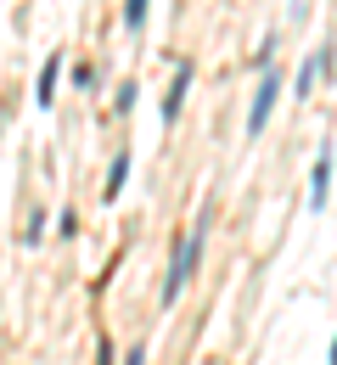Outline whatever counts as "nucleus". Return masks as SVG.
Here are the masks:
<instances>
[{
  "label": "nucleus",
  "instance_id": "f257e3e1",
  "mask_svg": "<svg viewBox=\"0 0 337 365\" xmlns=\"http://www.w3.org/2000/svg\"><path fill=\"white\" fill-rule=\"evenodd\" d=\"M202 247H208V214H202V220L186 230V242H175V259H169V275H163V304H175V298H180V287L197 275V264H202Z\"/></svg>",
  "mask_w": 337,
  "mask_h": 365
},
{
  "label": "nucleus",
  "instance_id": "f03ea898",
  "mask_svg": "<svg viewBox=\"0 0 337 365\" xmlns=\"http://www.w3.org/2000/svg\"><path fill=\"white\" fill-rule=\"evenodd\" d=\"M276 101H281V79H276V68H264V79H259V91H253V107H247V135H264Z\"/></svg>",
  "mask_w": 337,
  "mask_h": 365
},
{
  "label": "nucleus",
  "instance_id": "7ed1b4c3",
  "mask_svg": "<svg viewBox=\"0 0 337 365\" xmlns=\"http://www.w3.org/2000/svg\"><path fill=\"white\" fill-rule=\"evenodd\" d=\"M326 197H332V146H321V158L309 169V208L326 214Z\"/></svg>",
  "mask_w": 337,
  "mask_h": 365
},
{
  "label": "nucleus",
  "instance_id": "20e7f679",
  "mask_svg": "<svg viewBox=\"0 0 337 365\" xmlns=\"http://www.w3.org/2000/svg\"><path fill=\"white\" fill-rule=\"evenodd\" d=\"M186 91H192V62H180V68H175V79H169V96H163V124H175V118H180Z\"/></svg>",
  "mask_w": 337,
  "mask_h": 365
},
{
  "label": "nucleus",
  "instance_id": "39448f33",
  "mask_svg": "<svg viewBox=\"0 0 337 365\" xmlns=\"http://www.w3.org/2000/svg\"><path fill=\"white\" fill-rule=\"evenodd\" d=\"M124 180H130V146H118V152H113V163H107V185H101V197H107V202H118V197H124Z\"/></svg>",
  "mask_w": 337,
  "mask_h": 365
},
{
  "label": "nucleus",
  "instance_id": "423d86ee",
  "mask_svg": "<svg viewBox=\"0 0 337 365\" xmlns=\"http://www.w3.org/2000/svg\"><path fill=\"white\" fill-rule=\"evenodd\" d=\"M56 79H62V56H46L40 85H34V101H40V107H51V101H56Z\"/></svg>",
  "mask_w": 337,
  "mask_h": 365
},
{
  "label": "nucleus",
  "instance_id": "0eeeda50",
  "mask_svg": "<svg viewBox=\"0 0 337 365\" xmlns=\"http://www.w3.org/2000/svg\"><path fill=\"white\" fill-rule=\"evenodd\" d=\"M146 6H152V0H124V29H130V34L146 29Z\"/></svg>",
  "mask_w": 337,
  "mask_h": 365
},
{
  "label": "nucleus",
  "instance_id": "6e6552de",
  "mask_svg": "<svg viewBox=\"0 0 337 365\" xmlns=\"http://www.w3.org/2000/svg\"><path fill=\"white\" fill-rule=\"evenodd\" d=\"M130 107H135V79H124L118 96H113V113H130Z\"/></svg>",
  "mask_w": 337,
  "mask_h": 365
},
{
  "label": "nucleus",
  "instance_id": "1a4fd4ad",
  "mask_svg": "<svg viewBox=\"0 0 337 365\" xmlns=\"http://www.w3.org/2000/svg\"><path fill=\"white\" fill-rule=\"evenodd\" d=\"M56 236H79V214H73V208L56 214Z\"/></svg>",
  "mask_w": 337,
  "mask_h": 365
},
{
  "label": "nucleus",
  "instance_id": "9d476101",
  "mask_svg": "<svg viewBox=\"0 0 337 365\" xmlns=\"http://www.w3.org/2000/svg\"><path fill=\"white\" fill-rule=\"evenodd\" d=\"M96 365H113V343H107V337L96 343Z\"/></svg>",
  "mask_w": 337,
  "mask_h": 365
},
{
  "label": "nucleus",
  "instance_id": "9b49d317",
  "mask_svg": "<svg viewBox=\"0 0 337 365\" xmlns=\"http://www.w3.org/2000/svg\"><path fill=\"white\" fill-rule=\"evenodd\" d=\"M124 365H146V343H135V349L124 354Z\"/></svg>",
  "mask_w": 337,
  "mask_h": 365
}]
</instances>
